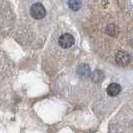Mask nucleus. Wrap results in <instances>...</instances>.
Wrapping results in <instances>:
<instances>
[{
  "label": "nucleus",
  "instance_id": "nucleus-1",
  "mask_svg": "<svg viewBox=\"0 0 133 133\" xmlns=\"http://www.w3.org/2000/svg\"><path fill=\"white\" fill-rule=\"evenodd\" d=\"M30 14L34 19H42L46 15V10L41 3H35L30 8Z\"/></svg>",
  "mask_w": 133,
  "mask_h": 133
},
{
  "label": "nucleus",
  "instance_id": "nucleus-4",
  "mask_svg": "<svg viewBox=\"0 0 133 133\" xmlns=\"http://www.w3.org/2000/svg\"><path fill=\"white\" fill-rule=\"evenodd\" d=\"M120 91H121V87L117 83H111L109 86L107 87V93L111 97L117 96L120 93Z\"/></svg>",
  "mask_w": 133,
  "mask_h": 133
},
{
  "label": "nucleus",
  "instance_id": "nucleus-2",
  "mask_svg": "<svg viewBox=\"0 0 133 133\" xmlns=\"http://www.w3.org/2000/svg\"><path fill=\"white\" fill-rule=\"evenodd\" d=\"M59 45L62 48H70L74 44V37L69 33H65L62 34L61 36L59 37Z\"/></svg>",
  "mask_w": 133,
  "mask_h": 133
},
{
  "label": "nucleus",
  "instance_id": "nucleus-5",
  "mask_svg": "<svg viewBox=\"0 0 133 133\" xmlns=\"http://www.w3.org/2000/svg\"><path fill=\"white\" fill-rule=\"evenodd\" d=\"M68 5H69V7L72 10L76 11V10H78L80 7H81V2L80 1H76V0H74V1H68Z\"/></svg>",
  "mask_w": 133,
  "mask_h": 133
},
{
  "label": "nucleus",
  "instance_id": "nucleus-6",
  "mask_svg": "<svg viewBox=\"0 0 133 133\" xmlns=\"http://www.w3.org/2000/svg\"><path fill=\"white\" fill-rule=\"evenodd\" d=\"M92 78H93V80L97 81V82L102 81V80H103V74H102V72H100V71H98V70H96V71L93 73V75H92Z\"/></svg>",
  "mask_w": 133,
  "mask_h": 133
},
{
  "label": "nucleus",
  "instance_id": "nucleus-3",
  "mask_svg": "<svg viewBox=\"0 0 133 133\" xmlns=\"http://www.w3.org/2000/svg\"><path fill=\"white\" fill-rule=\"evenodd\" d=\"M115 60H116V63L120 66H126L131 62V57H130V55H128L125 52L120 51L116 54Z\"/></svg>",
  "mask_w": 133,
  "mask_h": 133
}]
</instances>
